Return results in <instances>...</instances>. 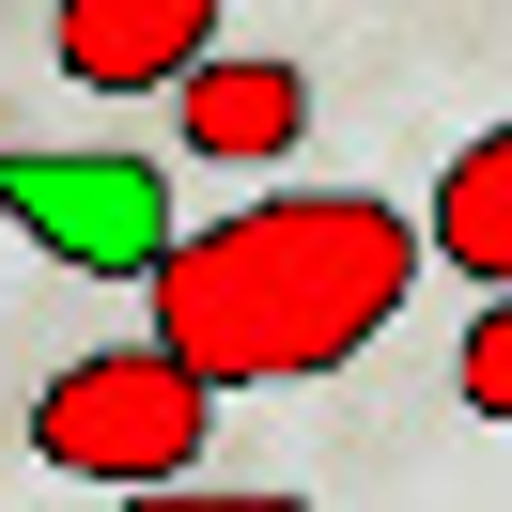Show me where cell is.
Segmentation results:
<instances>
[{
    "mask_svg": "<svg viewBox=\"0 0 512 512\" xmlns=\"http://www.w3.org/2000/svg\"><path fill=\"white\" fill-rule=\"evenodd\" d=\"M419 218L373 187H280V202H233V218L171 233L156 264H140V295H156V342L187 357L202 388H311L342 373L357 342H388V311L419 295Z\"/></svg>",
    "mask_w": 512,
    "mask_h": 512,
    "instance_id": "1",
    "label": "cell"
},
{
    "mask_svg": "<svg viewBox=\"0 0 512 512\" xmlns=\"http://www.w3.org/2000/svg\"><path fill=\"white\" fill-rule=\"evenodd\" d=\"M202 435H218V388L187 373L171 342H109V357H63V373L32 388V450L63 481H109V497H140V481H187Z\"/></svg>",
    "mask_w": 512,
    "mask_h": 512,
    "instance_id": "2",
    "label": "cell"
},
{
    "mask_svg": "<svg viewBox=\"0 0 512 512\" xmlns=\"http://www.w3.org/2000/svg\"><path fill=\"white\" fill-rule=\"evenodd\" d=\"M0 218L32 233L47 264H78V280H140V264L171 249V171L140 156H0Z\"/></svg>",
    "mask_w": 512,
    "mask_h": 512,
    "instance_id": "3",
    "label": "cell"
},
{
    "mask_svg": "<svg viewBox=\"0 0 512 512\" xmlns=\"http://www.w3.org/2000/svg\"><path fill=\"white\" fill-rule=\"evenodd\" d=\"M233 0H63L47 16V63L78 78V94H171V78L218 47Z\"/></svg>",
    "mask_w": 512,
    "mask_h": 512,
    "instance_id": "4",
    "label": "cell"
},
{
    "mask_svg": "<svg viewBox=\"0 0 512 512\" xmlns=\"http://www.w3.org/2000/svg\"><path fill=\"white\" fill-rule=\"evenodd\" d=\"M171 109H187V156H218V171H280L311 140V78L264 63V47H202L171 78Z\"/></svg>",
    "mask_w": 512,
    "mask_h": 512,
    "instance_id": "5",
    "label": "cell"
},
{
    "mask_svg": "<svg viewBox=\"0 0 512 512\" xmlns=\"http://www.w3.org/2000/svg\"><path fill=\"white\" fill-rule=\"evenodd\" d=\"M419 249H435L450 280H481V295L512 280V125H481L466 156L435 171V202H419Z\"/></svg>",
    "mask_w": 512,
    "mask_h": 512,
    "instance_id": "6",
    "label": "cell"
},
{
    "mask_svg": "<svg viewBox=\"0 0 512 512\" xmlns=\"http://www.w3.org/2000/svg\"><path fill=\"white\" fill-rule=\"evenodd\" d=\"M466 404H481V419H512V280L481 295V326H466Z\"/></svg>",
    "mask_w": 512,
    "mask_h": 512,
    "instance_id": "7",
    "label": "cell"
}]
</instances>
